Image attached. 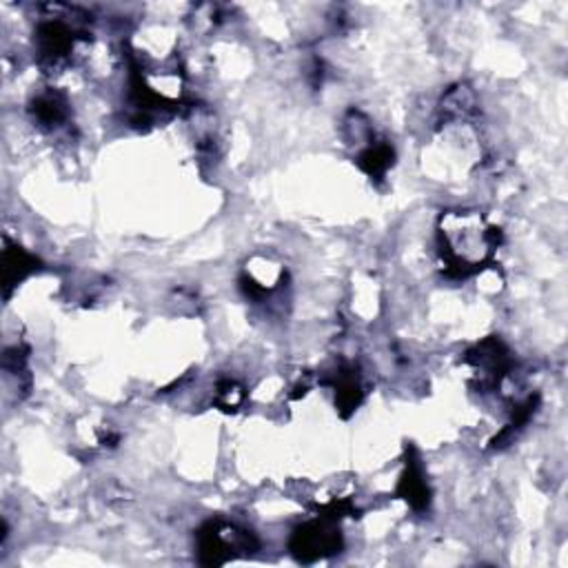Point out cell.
<instances>
[{"instance_id": "1", "label": "cell", "mask_w": 568, "mask_h": 568, "mask_svg": "<svg viewBox=\"0 0 568 568\" xmlns=\"http://www.w3.org/2000/svg\"><path fill=\"white\" fill-rule=\"evenodd\" d=\"M495 230L485 224L482 218L471 213H450L442 226L446 260L453 269L471 271L478 267L489 252L495 247Z\"/></svg>"}, {"instance_id": "3", "label": "cell", "mask_w": 568, "mask_h": 568, "mask_svg": "<svg viewBox=\"0 0 568 568\" xmlns=\"http://www.w3.org/2000/svg\"><path fill=\"white\" fill-rule=\"evenodd\" d=\"M293 553L309 561V559H318L324 555H331L339 548V533L333 526L331 520H322V522H313L302 526L291 542Z\"/></svg>"}, {"instance_id": "2", "label": "cell", "mask_w": 568, "mask_h": 568, "mask_svg": "<svg viewBox=\"0 0 568 568\" xmlns=\"http://www.w3.org/2000/svg\"><path fill=\"white\" fill-rule=\"evenodd\" d=\"M252 537L247 531H241L230 524H209L200 533V553L207 564H222L234 555V550H249Z\"/></svg>"}]
</instances>
